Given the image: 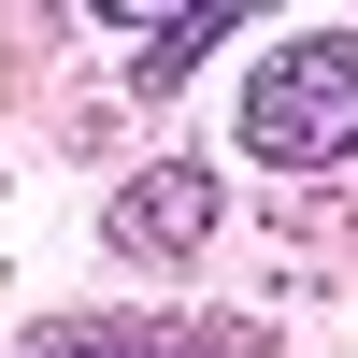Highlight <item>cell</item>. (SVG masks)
<instances>
[{"label": "cell", "mask_w": 358, "mask_h": 358, "mask_svg": "<svg viewBox=\"0 0 358 358\" xmlns=\"http://www.w3.org/2000/svg\"><path fill=\"white\" fill-rule=\"evenodd\" d=\"M244 158H273V172L358 158V29H301L244 72Z\"/></svg>", "instance_id": "1"}, {"label": "cell", "mask_w": 358, "mask_h": 358, "mask_svg": "<svg viewBox=\"0 0 358 358\" xmlns=\"http://www.w3.org/2000/svg\"><path fill=\"white\" fill-rule=\"evenodd\" d=\"M215 43H229V0H201V15H172V29H143V43H129V72H143V86H172V72H201Z\"/></svg>", "instance_id": "4"}, {"label": "cell", "mask_w": 358, "mask_h": 358, "mask_svg": "<svg viewBox=\"0 0 358 358\" xmlns=\"http://www.w3.org/2000/svg\"><path fill=\"white\" fill-rule=\"evenodd\" d=\"M215 229H229V201H215V172H201V158H158V172H129V187L101 201V244H115V258H143V273L201 258Z\"/></svg>", "instance_id": "3"}, {"label": "cell", "mask_w": 358, "mask_h": 358, "mask_svg": "<svg viewBox=\"0 0 358 358\" xmlns=\"http://www.w3.org/2000/svg\"><path fill=\"white\" fill-rule=\"evenodd\" d=\"M15 358H287L273 330H244V315H43Z\"/></svg>", "instance_id": "2"}]
</instances>
